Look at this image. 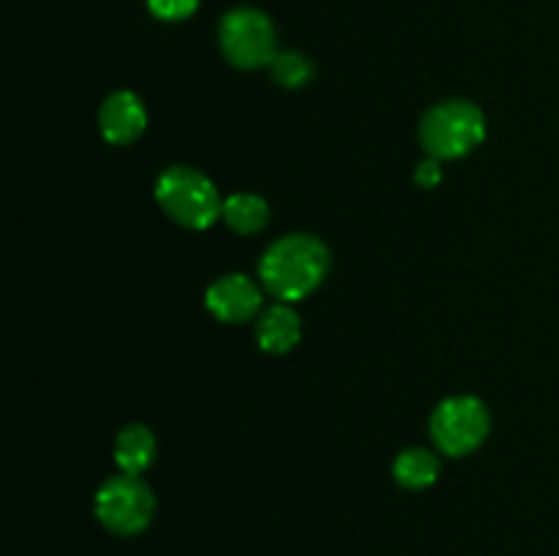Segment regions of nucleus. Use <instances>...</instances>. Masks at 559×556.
<instances>
[{
	"label": "nucleus",
	"instance_id": "obj_3",
	"mask_svg": "<svg viewBox=\"0 0 559 556\" xmlns=\"http://www.w3.org/2000/svg\"><path fill=\"white\" fill-rule=\"evenodd\" d=\"M153 194L158 207L186 229H207L222 218L224 200L216 183L194 167H167L158 174Z\"/></svg>",
	"mask_w": 559,
	"mask_h": 556
},
{
	"label": "nucleus",
	"instance_id": "obj_4",
	"mask_svg": "<svg viewBox=\"0 0 559 556\" xmlns=\"http://www.w3.org/2000/svg\"><path fill=\"white\" fill-rule=\"evenodd\" d=\"M218 47L229 65L240 71H254L271 65L276 58V27L271 16L251 5L227 11L218 25Z\"/></svg>",
	"mask_w": 559,
	"mask_h": 556
},
{
	"label": "nucleus",
	"instance_id": "obj_15",
	"mask_svg": "<svg viewBox=\"0 0 559 556\" xmlns=\"http://www.w3.org/2000/svg\"><path fill=\"white\" fill-rule=\"evenodd\" d=\"M442 161H437V158L426 156L424 161L418 164V169H415V180H418V185H424V189H435L437 183L442 180Z\"/></svg>",
	"mask_w": 559,
	"mask_h": 556
},
{
	"label": "nucleus",
	"instance_id": "obj_1",
	"mask_svg": "<svg viewBox=\"0 0 559 556\" xmlns=\"http://www.w3.org/2000/svg\"><path fill=\"white\" fill-rule=\"evenodd\" d=\"M331 270V249L317 234L293 232L273 240L262 254L257 273L262 289L278 303L306 300Z\"/></svg>",
	"mask_w": 559,
	"mask_h": 556
},
{
	"label": "nucleus",
	"instance_id": "obj_6",
	"mask_svg": "<svg viewBox=\"0 0 559 556\" xmlns=\"http://www.w3.org/2000/svg\"><path fill=\"white\" fill-rule=\"evenodd\" d=\"M93 510L104 529L120 537H131L145 532L147 523L153 521L156 496L151 485L140 480V474H115L96 491Z\"/></svg>",
	"mask_w": 559,
	"mask_h": 556
},
{
	"label": "nucleus",
	"instance_id": "obj_13",
	"mask_svg": "<svg viewBox=\"0 0 559 556\" xmlns=\"http://www.w3.org/2000/svg\"><path fill=\"white\" fill-rule=\"evenodd\" d=\"M267 69H271L273 82L287 87V90H298L314 80V63L298 49H278Z\"/></svg>",
	"mask_w": 559,
	"mask_h": 556
},
{
	"label": "nucleus",
	"instance_id": "obj_11",
	"mask_svg": "<svg viewBox=\"0 0 559 556\" xmlns=\"http://www.w3.org/2000/svg\"><path fill=\"white\" fill-rule=\"evenodd\" d=\"M222 218L227 221V227L238 234H257L267 227L271 221V207L262 200L260 194H249V191H240V194H229L224 200Z\"/></svg>",
	"mask_w": 559,
	"mask_h": 556
},
{
	"label": "nucleus",
	"instance_id": "obj_8",
	"mask_svg": "<svg viewBox=\"0 0 559 556\" xmlns=\"http://www.w3.org/2000/svg\"><path fill=\"white\" fill-rule=\"evenodd\" d=\"M147 125V109L131 90H115L98 109V129L109 145H131Z\"/></svg>",
	"mask_w": 559,
	"mask_h": 556
},
{
	"label": "nucleus",
	"instance_id": "obj_2",
	"mask_svg": "<svg viewBox=\"0 0 559 556\" xmlns=\"http://www.w3.org/2000/svg\"><path fill=\"white\" fill-rule=\"evenodd\" d=\"M418 140L426 156L437 161H456L484 145L486 114L467 98H448L420 118Z\"/></svg>",
	"mask_w": 559,
	"mask_h": 556
},
{
	"label": "nucleus",
	"instance_id": "obj_7",
	"mask_svg": "<svg viewBox=\"0 0 559 556\" xmlns=\"http://www.w3.org/2000/svg\"><path fill=\"white\" fill-rule=\"evenodd\" d=\"M205 305L218 322L227 325H240L262 311V289L260 283L251 281L243 273H229V276L216 278L205 292Z\"/></svg>",
	"mask_w": 559,
	"mask_h": 556
},
{
	"label": "nucleus",
	"instance_id": "obj_9",
	"mask_svg": "<svg viewBox=\"0 0 559 556\" xmlns=\"http://www.w3.org/2000/svg\"><path fill=\"white\" fill-rule=\"evenodd\" d=\"M254 333H257V343H260L262 352L284 354V352H289V349L298 347L304 327H300V316L293 305L273 303V305H267V309L260 311Z\"/></svg>",
	"mask_w": 559,
	"mask_h": 556
},
{
	"label": "nucleus",
	"instance_id": "obj_12",
	"mask_svg": "<svg viewBox=\"0 0 559 556\" xmlns=\"http://www.w3.org/2000/svg\"><path fill=\"white\" fill-rule=\"evenodd\" d=\"M393 478H396L402 488H429L440 478V458L431 450H426V447H407L393 461Z\"/></svg>",
	"mask_w": 559,
	"mask_h": 556
},
{
	"label": "nucleus",
	"instance_id": "obj_5",
	"mask_svg": "<svg viewBox=\"0 0 559 556\" xmlns=\"http://www.w3.org/2000/svg\"><path fill=\"white\" fill-rule=\"evenodd\" d=\"M491 431V414L480 398L451 396L437 403L429 420V434L437 450L451 458L469 456L486 442Z\"/></svg>",
	"mask_w": 559,
	"mask_h": 556
},
{
	"label": "nucleus",
	"instance_id": "obj_14",
	"mask_svg": "<svg viewBox=\"0 0 559 556\" xmlns=\"http://www.w3.org/2000/svg\"><path fill=\"white\" fill-rule=\"evenodd\" d=\"M197 9H200V0H147V11L164 22L189 20Z\"/></svg>",
	"mask_w": 559,
	"mask_h": 556
},
{
	"label": "nucleus",
	"instance_id": "obj_10",
	"mask_svg": "<svg viewBox=\"0 0 559 556\" xmlns=\"http://www.w3.org/2000/svg\"><path fill=\"white\" fill-rule=\"evenodd\" d=\"M156 458V436L147 425L129 423L115 436V463L123 474H142Z\"/></svg>",
	"mask_w": 559,
	"mask_h": 556
}]
</instances>
